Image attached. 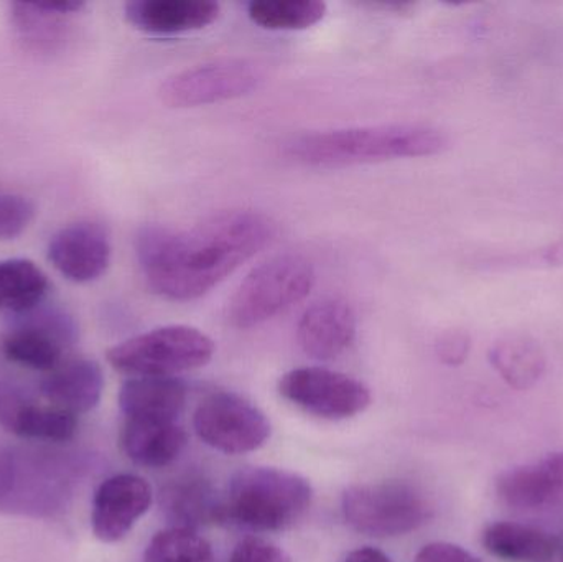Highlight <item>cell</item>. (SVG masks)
Masks as SVG:
<instances>
[{
    "label": "cell",
    "instance_id": "6da1fadb",
    "mask_svg": "<svg viewBox=\"0 0 563 562\" xmlns=\"http://www.w3.org/2000/svg\"><path fill=\"white\" fill-rule=\"evenodd\" d=\"M276 233V223L260 211H224L190 230L144 227L135 238V254L152 293L188 302L207 296L273 243Z\"/></svg>",
    "mask_w": 563,
    "mask_h": 562
},
{
    "label": "cell",
    "instance_id": "7a4b0ae2",
    "mask_svg": "<svg viewBox=\"0 0 563 562\" xmlns=\"http://www.w3.org/2000/svg\"><path fill=\"white\" fill-rule=\"evenodd\" d=\"M449 144V137L442 131L429 125H367L301 135L287 145V155L311 167H346L430 157L442 154Z\"/></svg>",
    "mask_w": 563,
    "mask_h": 562
},
{
    "label": "cell",
    "instance_id": "3957f363",
    "mask_svg": "<svg viewBox=\"0 0 563 562\" xmlns=\"http://www.w3.org/2000/svg\"><path fill=\"white\" fill-rule=\"evenodd\" d=\"M307 478L274 467H244L228 488V520L256 531H280L297 524L311 505Z\"/></svg>",
    "mask_w": 563,
    "mask_h": 562
},
{
    "label": "cell",
    "instance_id": "277c9868",
    "mask_svg": "<svg viewBox=\"0 0 563 562\" xmlns=\"http://www.w3.org/2000/svg\"><path fill=\"white\" fill-rule=\"evenodd\" d=\"M314 284V267L300 254H282L254 267L228 300L227 319L253 329L301 302Z\"/></svg>",
    "mask_w": 563,
    "mask_h": 562
},
{
    "label": "cell",
    "instance_id": "5b68a950",
    "mask_svg": "<svg viewBox=\"0 0 563 562\" xmlns=\"http://www.w3.org/2000/svg\"><path fill=\"white\" fill-rule=\"evenodd\" d=\"M214 342L195 327L167 326L132 337L108 352V362L132 378L175 376L207 365Z\"/></svg>",
    "mask_w": 563,
    "mask_h": 562
},
{
    "label": "cell",
    "instance_id": "8992f818",
    "mask_svg": "<svg viewBox=\"0 0 563 562\" xmlns=\"http://www.w3.org/2000/svg\"><path fill=\"white\" fill-rule=\"evenodd\" d=\"M341 508L354 531L373 538L412 533L433 517L426 495L406 482L353 485L344 491Z\"/></svg>",
    "mask_w": 563,
    "mask_h": 562
},
{
    "label": "cell",
    "instance_id": "52a82bcc",
    "mask_svg": "<svg viewBox=\"0 0 563 562\" xmlns=\"http://www.w3.org/2000/svg\"><path fill=\"white\" fill-rule=\"evenodd\" d=\"M71 494V464L46 454H15L0 449V508L53 515Z\"/></svg>",
    "mask_w": 563,
    "mask_h": 562
},
{
    "label": "cell",
    "instance_id": "ba28073f",
    "mask_svg": "<svg viewBox=\"0 0 563 562\" xmlns=\"http://www.w3.org/2000/svg\"><path fill=\"white\" fill-rule=\"evenodd\" d=\"M263 66L243 58L217 59L170 76L161 98L170 108H198L243 98L264 81Z\"/></svg>",
    "mask_w": 563,
    "mask_h": 562
},
{
    "label": "cell",
    "instance_id": "9c48e42d",
    "mask_svg": "<svg viewBox=\"0 0 563 562\" xmlns=\"http://www.w3.org/2000/svg\"><path fill=\"white\" fill-rule=\"evenodd\" d=\"M198 438L223 452L238 455L257 451L271 438L269 419L257 406L234 393H213L195 412Z\"/></svg>",
    "mask_w": 563,
    "mask_h": 562
},
{
    "label": "cell",
    "instance_id": "30bf717a",
    "mask_svg": "<svg viewBox=\"0 0 563 562\" xmlns=\"http://www.w3.org/2000/svg\"><path fill=\"white\" fill-rule=\"evenodd\" d=\"M280 395L318 418H353L371 405V392L360 379L320 366L291 370L282 376Z\"/></svg>",
    "mask_w": 563,
    "mask_h": 562
},
{
    "label": "cell",
    "instance_id": "8fae6325",
    "mask_svg": "<svg viewBox=\"0 0 563 562\" xmlns=\"http://www.w3.org/2000/svg\"><path fill=\"white\" fill-rule=\"evenodd\" d=\"M75 339L76 329L68 317L38 307L3 335L0 349L7 362L48 375L65 362L66 349Z\"/></svg>",
    "mask_w": 563,
    "mask_h": 562
},
{
    "label": "cell",
    "instance_id": "7c38bea8",
    "mask_svg": "<svg viewBox=\"0 0 563 562\" xmlns=\"http://www.w3.org/2000/svg\"><path fill=\"white\" fill-rule=\"evenodd\" d=\"M46 254L69 283H95L111 266V236L101 223L78 221L53 234Z\"/></svg>",
    "mask_w": 563,
    "mask_h": 562
},
{
    "label": "cell",
    "instance_id": "4fadbf2b",
    "mask_svg": "<svg viewBox=\"0 0 563 562\" xmlns=\"http://www.w3.org/2000/svg\"><path fill=\"white\" fill-rule=\"evenodd\" d=\"M152 505V488L139 475L121 474L99 485L92 500V533L102 543H118Z\"/></svg>",
    "mask_w": 563,
    "mask_h": 562
},
{
    "label": "cell",
    "instance_id": "5bb4252c",
    "mask_svg": "<svg viewBox=\"0 0 563 562\" xmlns=\"http://www.w3.org/2000/svg\"><path fill=\"white\" fill-rule=\"evenodd\" d=\"M0 425L22 439L66 442L78 431V416L38 403L9 383H0Z\"/></svg>",
    "mask_w": 563,
    "mask_h": 562
},
{
    "label": "cell",
    "instance_id": "9a60e30c",
    "mask_svg": "<svg viewBox=\"0 0 563 562\" xmlns=\"http://www.w3.org/2000/svg\"><path fill=\"white\" fill-rule=\"evenodd\" d=\"M356 337V313L350 304L324 299L308 307L297 327L300 349L311 359L328 362L346 352Z\"/></svg>",
    "mask_w": 563,
    "mask_h": 562
},
{
    "label": "cell",
    "instance_id": "2e32d148",
    "mask_svg": "<svg viewBox=\"0 0 563 562\" xmlns=\"http://www.w3.org/2000/svg\"><path fill=\"white\" fill-rule=\"evenodd\" d=\"M499 498L516 510H549L563 504V451L506 472L496 484Z\"/></svg>",
    "mask_w": 563,
    "mask_h": 562
},
{
    "label": "cell",
    "instance_id": "e0dca14e",
    "mask_svg": "<svg viewBox=\"0 0 563 562\" xmlns=\"http://www.w3.org/2000/svg\"><path fill=\"white\" fill-rule=\"evenodd\" d=\"M220 3L210 0H132L125 19L151 35H180L211 25L220 16Z\"/></svg>",
    "mask_w": 563,
    "mask_h": 562
},
{
    "label": "cell",
    "instance_id": "ac0fdd59",
    "mask_svg": "<svg viewBox=\"0 0 563 562\" xmlns=\"http://www.w3.org/2000/svg\"><path fill=\"white\" fill-rule=\"evenodd\" d=\"M162 514L172 528L197 530L228 520L227 502L210 481L187 475L165 485L161 492Z\"/></svg>",
    "mask_w": 563,
    "mask_h": 562
},
{
    "label": "cell",
    "instance_id": "d6986e66",
    "mask_svg": "<svg viewBox=\"0 0 563 562\" xmlns=\"http://www.w3.org/2000/svg\"><path fill=\"white\" fill-rule=\"evenodd\" d=\"M102 392L101 366L89 359L65 360L40 383V393L46 403L75 416L92 411L101 401Z\"/></svg>",
    "mask_w": 563,
    "mask_h": 562
},
{
    "label": "cell",
    "instance_id": "ffe728a7",
    "mask_svg": "<svg viewBox=\"0 0 563 562\" xmlns=\"http://www.w3.org/2000/svg\"><path fill=\"white\" fill-rule=\"evenodd\" d=\"M188 436L175 421L125 419L121 432L122 451L142 467L170 465L187 445Z\"/></svg>",
    "mask_w": 563,
    "mask_h": 562
},
{
    "label": "cell",
    "instance_id": "44dd1931",
    "mask_svg": "<svg viewBox=\"0 0 563 562\" xmlns=\"http://www.w3.org/2000/svg\"><path fill=\"white\" fill-rule=\"evenodd\" d=\"M188 388L175 376L131 378L122 385L119 406L125 419L175 421L187 405Z\"/></svg>",
    "mask_w": 563,
    "mask_h": 562
},
{
    "label": "cell",
    "instance_id": "7402d4cb",
    "mask_svg": "<svg viewBox=\"0 0 563 562\" xmlns=\"http://www.w3.org/2000/svg\"><path fill=\"white\" fill-rule=\"evenodd\" d=\"M85 3H12L10 19L19 38L35 52H53L66 42L71 19Z\"/></svg>",
    "mask_w": 563,
    "mask_h": 562
},
{
    "label": "cell",
    "instance_id": "603a6c76",
    "mask_svg": "<svg viewBox=\"0 0 563 562\" xmlns=\"http://www.w3.org/2000/svg\"><path fill=\"white\" fill-rule=\"evenodd\" d=\"M488 553L509 562H552L561 540L528 525L493 524L483 533Z\"/></svg>",
    "mask_w": 563,
    "mask_h": 562
},
{
    "label": "cell",
    "instance_id": "cb8c5ba5",
    "mask_svg": "<svg viewBox=\"0 0 563 562\" xmlns=\"http://www.w3.org/2000/svg\"><path fill=\"white\" fill-rule=\"evenodd\" d=\"M49 293L48 276L25 257L0 260V313L23 317L42 307Z\"/></svg>",
    "mask_w": 563,
    "mask_h": 562
},
{
    "label": "cell",
    "instance_id": "d4e9b609",
    "mask_svg": "<svg viewBox=\"0 0 563 562\" xmlns=\"http://www.w3.org/2000/svg\"><path fill=\"white\" fill-rule=\"evenodd\" d=\"M489 362L511 388L525 392L538 385L548 368L544 349L531 337L508 335L496 340Z\"/></svg>",
    "mask_w": 563,
    "mask_h": 562
},
{
    "label": "cell",
    "instance_id": "484cf974",
    "mask_svg": "<svg viewBox=\"0 0 563 562\" xmlns=\"http://www.w3.org/2000/svg\"><path fill=\"white\" fill-rule=\"evenodd\" d=\"M327 3L320 0H264L251 2L247 15L267 30H305L323 20Z\"/></svg>",
    "mask_w": 563,
    "mask_h": 562
},
{
    "label": "cell",
    "instance_id": "4316f807",
    "mask_svg": "<svg viewBox=\"0 0 563 562\" xmlns=\"http://www.w3.org/2000/svg\"><path fill=\"white\" fill-rule=\"evenodd\" d=\"M144 562H217L211 544L197 531L168 528L152 538Z\"/></svg>",
    "mask_w": 563,
    "mask_h": 562
},
{
    "label": "cell",
    "instance_id": "83f0119b",
    "mask_svg": "<svg viewBox=\"0 0 563 562\" xmlns=\"http://www.w3.org/2000/svg\"><path fill=\"white\" fill-rule=\"evenodd\" d=\"M35 218V205L12 191L0 190V241L22 236Z\"/></svg>",
    "mask_w": 563,
    "mask_h": 562
},
{
    "label": "cell",
    "instance_id": "f1b7e54d",
    "mask_svg": "<svg viewBox=\"0 0 563 562\" xmlns=\"http://www.w3.org/2000/svg\"><path fill=\"white\" fill-rule=\"evenodd\" d=\"M230 562H291V560L277 544L263 538L247 537L236 544Z\"/></svg>",
    "mask_w": 563,
    "mask_h": 562
},
{
    "label": "cell",
    "instance_id": "f546056e",
    "mask_svg": "<svg viewBox=\"0 0 563 562\" xmlns=\"http://www.w3.org/2000/svg\"><path fill=\"white\" fill-rule=\"evenodd\" d=\"M472 339L465 330H449L437 342V355L445 365L460 366L468 359Z\"/></svg>",
    "mask_w": 563,
    "mask_h": 562
},
{
    "label": "cell",
    "instance_id": "4dcf8cb0",
    "mask_svg": "<svg viewBox=\"0 0 563 562\" xmlns=\"http://www.w3.org/2000/svg\"><path fill=\"white\" fill-rule=\"evenodd\" d=\"M413 562H483L475 554L452 543H430L417 553Z\"/></svg>",
    "mask_w": 563,
    "mask_h": 562
},
{
    "label": "cell",
    "instance_id": "1f68e13d",
    "mask_svg": "<svg viewBox=\"0 0 563 562\" xmlns=\"http://www.w3.org/2000/svg\"><path fill=\"white\" fill-rule=\"evenodd\" d=\"M344 562H393L387 554L383 551L376 550V548H360V550L353 551L347 554Z\"/></svg>",
    "mask_w": 563,
    "mask_h": 562
},
{
    "label": "cell",
    "instance_id": "d6a6232c",
    "mask_svg": "<svg viewBox=\"0 0 563 562\" xmlns=\"http://www.w3.org/2000/svg\"><path fill=\"white\" fill-rule=\"evenodd\" d=\"M541 260L548 266H563V241L542 250Z\"/></svg>",
    "mask_w": 563,
    "mask_h": 562
},
{
    "label": "cell",
    "instance_id": "836d02e7",
    "mask_svg": "<svg viewBox=\"0 0 563 562\" xmlns=\"http://www.w3.org/2000/svg\"><path fill=\"white\" fill-rule=\"evenodd\" d=\"M552 562H563V541H561V547H559L558 557Z\"/></svg>",
    "mask_w": 563,
    "mask_h": 562
}]
</instances>
